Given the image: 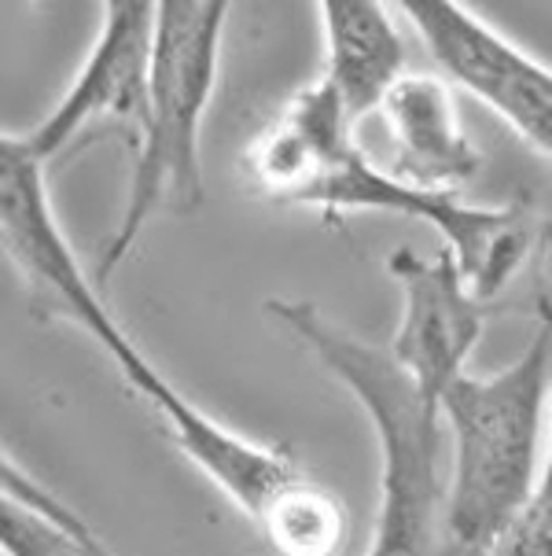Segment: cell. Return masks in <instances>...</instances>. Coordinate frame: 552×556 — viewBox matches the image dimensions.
Listing matches in <instances>:
<instances>
[{
	"label": "cell",
	"mask_w": 552,
	"mask_h": 556,
	"mask_svg": "<svg viewBox=\"0 0 552 556\" xmlns=\"http://www.w3.org/2000/svg\"><path fill=\"white\" fill-rule=\"evenodd\" d=\"M354 118L324 78L298 89L243 152V177L258 195L287 206H313L329 218L354 211L406 214L438 229L457 269L479 299H490L519 273L530 248V222L519 206H475L457 192L401 181L372 163L350 137Z\"/></svg>",
	"instance_id": "cell-1"
},
{
	"label": "cell",
	"mask_w": 552,
	"mask_h": 556,
	"mask_svg": "<svg viewBox=\"0 0 552 556\" xmlns=\"http://www.w3.org/2000/svg\"><path fill=\"white\" fill-rule=\"evenodd\" d=\"M549 391L552 306L541 303L538 328L516 362L493 376H457L438 402L453 439L438 556H486L535 502Z\"/></svg>",
	"instance_id": "cell-2"
},
{
	"label": "cell",
	"mask_w": 552,
	"mask_h": 556,
	"mask_svg": "<svg viewBox=\"0 0 552 556\" xmlns=\"http://www.w3.org/2000/svg\"><path fill=\"white\" fill-rule=\"evenodd\" d=\"M232 4L236 0H158L133 174L118 229L100 251L97 280H111L155 214L184 218L203 203L200 134L218 89Z\"/></svg>",
	"instance_id": "cell-3"
},
{
	"label": "cell",
	"mask_w": 552,
	"mask_h": 556,
	"mask_svg": "<svg viewBox=\"0 0 552 556\" xmlns=\"http://www.w3.org/2000/svg\"><path fill=\"white\" fill-rule=\"evenodd\" d=\"M266 309L310 346L317 362L354 394L376 431L383 454V502L369 556H438L446 497L438 479V457H442L438 409L420 399L413 380L387 351L343 332L313 303L269 299Z\"/></svg>",
	"instance_id": "cell-4"
},
{
	"label": "cell",
	"mask_w": 552,
	"mask_h": 556,
	"mask_svg": "<svg viewBox=\"0 0 552 556\" xmlns=\"http://www.w3.org/2000/svg\"><path fill=\"white\" fill-rule=\"evenodd\" d=\"M44 166L49 159L37 155L30 137L0 129V251L18 269L26 299L37 314L81 328L104 346L111 362H118L137 343L81 269L52 211Z\"/></svg>",
	"instance_id": "cell-5"
},
{
	"label": "cell",
	"mask_w": 552,
	"mask_h": 556,
	"mask_svg": "<svg viewBox=\"0 0 552 556\" xmlns=\"http://www.w3.org/2000/svg\"><path fill=\"white\" fill-rule=\"evenodd\" d=\"M446 81L486 103L552 159V67L493 30L461 0H395Z\"/></svg>",
	"instance_id": "cell-6"
},
{
	"label": "cell",
	"mask_w": 552,
	"mask_h": 556,
	"mask_svg": "<svg viewBox=\"0 0 552 556\" xmlns=\"http://www.w3.org/2000/svg\"><path fill=\"white\" fill-rule=\"evenodd\" d=\"M387 269L401 288V320L387 354L413 380L420 399L438 409L446 388L464 376L467 357L483 339V299L467 288L446 248L435 258L398 248Z\"/></svg>",
	"instance_id": "cell-7"
},
{
	"label": "cell",
	"mask_w": 552,
	"mask_h": 556,
	"mask_svg": "<svg viewBox=\"0 0 552 556\" xmlns=\"http://www.w3.org/2000/svg\"><path fill=\"white\" fill-rule=\"evenodd\" d=\"M118 372L126 376V383L140 399L152 405L158 424L166 428V435L174 439V446L181 450L251 523H258L261 516H266V508L303 476L295 460L287 457V450L261 446L255 439H243L232 428H224L221 420H214L207 409H200L189 394L177 391L174 383L147 362V354L140 351V346L121 357Z\"/></svg>",
	"instance_id": "cell-8"
},
{
	"label": "cell",
	"mask_w": 552,
	"mask_h": 556,
	"mask_svg": "<svg viewBox=\"0 0 552 556\" xmlns=\"http://www.w3.org/2000/svg\"><path fill=\"white\" fill-rule=\"evenodd\" d=\"M155 8L158 0H104L100 34L92 41L89 60L81 63L63 100L26 134L37 155H60L81 129L104 118L129 122L140 129Z\"/></svg>",
	"instance_id": "cell-9"
},
{
	"label": "cell",
	"mask_w": 552,
	"mask_h": 556,
	"mask_svg": "<svg viewBox=\"0 0 552 556\" xmlns=\"http://www.w3.org/2000/svg\"><path fill=\"white\" fill-rule=\"evenodd\" d=\"M383 126L390 134V155L401 181L457 192L479 174V152L464 129L461 108L446 78L406 71L380 100Z\"/></svg>",
	"instance_id": "cell-10"
},
{
	"label": "cell",
	"mask_w": 552,
	"mask_h": 556,
	"mask_svg": "<svg viewBox=\"0 0 552 556\" xmlns=\"http://www.w3.org/2000/svg\"><path fill=\"white\" fill-rule=\"evenodd\" d=\"M324 30V74L354 122L380 108L409 67L406 37L383 0H317Z\"/></svg>",
	"instance_id": "cell-11"
},
{
	"label": "cell",
	"mask_w": 552,
	"mask_h": 556,
	"mask_svg": "<svg viewBox=\"0 0 552 556\" xmlns=\"http://www.w3.org/2000/svg\"><path fill=\"white\" fill-rule=\"evenodd\" d=\"M277 556H339L346 513L321 483L298 476L255 523Z\"/></svg>",
	"instance_id": "cell-12"
},
{
	"label": "cell",
	"mask_w": 552,
	"mask_h": 556,
	"mask_svg": "<svg viewBox=\"0 0 552 556\" xmlns=\"http://www.w3.org/2000/svg\"><path fill=\"white\" fill-rule=\"evenodd\" d=\"M486 556H552V502H530Z\"/></svg>",
	"instance_id": "cell-13"
},
{
	"label": "cell",
	"mask_w": 552,
	"mask_h": 556,
	"mask_svg": "<svg viewBox=\"0 0 552 556\" xmlns=\"http://www.w3.org/2000/svg\"><path fill=\"white\" fill-rule=\"evenodd\" d=\"M535 502H552V442H549V457H545V468H541V483H538V494Z\"/></svg>",
	"instance_id": "cell-14"
}]
</instances>
